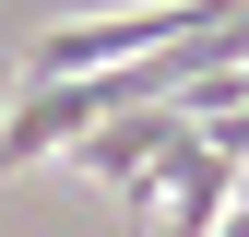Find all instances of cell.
<instances>
[{"label": "cell", "instance_id": "cell-1", "mask_svg": "<svg viewBox=\"0 0 249 237\" xmlns=\"http://www.w3.org/2000/svg\"><path fill=\"white\" fill-rule=\"evenodd\" d=\"M190 36H237V0H142V12H71L24 48V83H83V71H119V59H154V48H190Z\"/></svg>", "mask_w": 249, "mask_h": 237}]
</instances>
